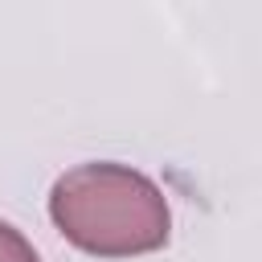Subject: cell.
Wrapping results in <instances>:
<instances>
[{"label":"cell","instance_id":"obj_1","mask_svg":"<svg viewBox=\"0 0 262 262\" xmlns=\"http://www.w3.org/2000/svg\"><path fill=\"white\" fill-rule=\"evenodd\" d=\"M57 233L94 258H135L168 246L172 209L164 188L139 168L94 160L78 164L49 188Z\"/></svg>","mask_w":262,"mask_h":262},{"label":"cell","instance_id":"obj_2","mask_svg":"<svg viewBox=\"0 0 262 262\" xmlns=\"http://www.w3.org/2000/svg\"><path fill=\"white\" fill-rule=\"evenodd\" d=\"M0 262H41L37 250L29 246V237L8 221H0Z\"/></svg>","mask_w":262,"mask_h":262}]
</instances>
